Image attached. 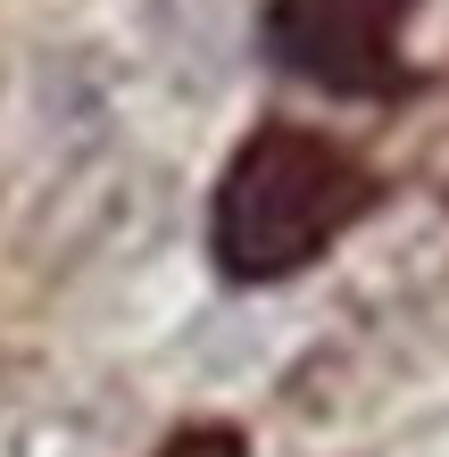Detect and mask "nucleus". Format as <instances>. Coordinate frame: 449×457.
<instances>
[{
	"mask_svg": "<svg viewBox=\"0 0 449 457\" xmlns=\"http://www.w3.org/2000/svg\"><path fill=\"white\" fill-rule=\"evenodd\" d=\"M383 200L391 175L333 125L258 117L208 183V275L225 291H283L383 217Z\"/></svg>",
	"mask_w": 449,
	"mask_h": 457,
	"instance_id": "f257e3e1",
	"label": "nucleus"
},
{
	"mask_svg": "<svg viewBox=\"0 0 449 457\" xmlns=\"http://www.w3.org/2000/svg\"><path fill=\"white\" fill-rule=\"evenodd\" d=\"M433 0H258V59L350 109H400L441 75L416 59Z\"/></svg>",
	"mask_w": 449,
	"mask_h": 457,
	"instance_id": "f03ea898",
	"label": "nucleus"
},
{
	"mask_svg": "<svg viewBox=\"0 0 449 457\" xmlns=\"http://www.w3.org/2000/svg\"><path fill=\"white\" fill-rule=\"evenodd\" d=\"M142 457H250V433L233 416H192V424H167Z\"/></svg>",
	"mask_w": 449,
	"mask_h": 457,
	"instance_id": "7ed1b4c3",
	"label": "nucleus"
},
{
	"mask_svg": "<svg viewBox=\"0 0 449 457\" xmlns=\"http://www.w3.org/2000/svg\"><path fill=\"white\" fill-rule=\"evenodd\" d=\"M441 208H449V192H441Z\"/></svg>",
	"mask_w": 449,
	"mask_h": 457,
	"instance_id": "20e7f679",
	"label": "nucleus"
}]
</instances>
